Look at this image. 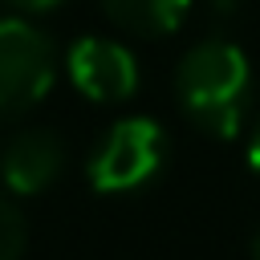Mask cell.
Segmentation results:
<instances>
[{"label":"cell","mask_w":260,"mask_h":260,"mask_svg":"<svg viewBox=\"0 0 260 260\" xmlns=\"http://www.w3.org/2000/svg\"><path fill=\"white\" fill-rule=\"evenodd\" d=\"M175 98L183 114L211 138H236L252 98V65L232 41H203L175 65Z\"/></svg>","instance_id":"6da1fadb"},{"label":"cell","mask_w":260,"mask_h":260,"mask_svg":"<svg viewBox=\"0 0 260 260\" xmlns=\"http://www.w3.org/2000/svg\"><path fill=\"white\" fill-rule=\"evenodd\" d=\"M167 158V134L154 118L114 122L89 154V183L102 195H122L154 179Z\"/></svg>","instance_id":"7a4b0ae2"},{"label":"cell","mask_w":260,"mask_h":260,"mask_svg":"<svg viewBox=\"0 0 260 260\" xmlns=\"http://www.w3.org/2000/svg\"><path fill=\"white\" fill-rule=\"evenodd\" d=\"M57 77V53L53 41L20 20V16H4L0 20V118H16L24 110H32Z\"/></svg>","instance_id":"3957f363"},{"label":"cell","mask_w":260,"mask_h":260,"mask_svg":"<svg viewBox=\"0 0 260 260\" xmlns=\"http://www.w3.org/2000/svg\"><path fill=\"white\" fill-rule=\"evenodd\" d=\"M69 81L77 93H85L89 102L114 106L126 102L138 89V61L122 41L110 37H77L69 57H65Z\"/></svg>","instance_id":"277c9868"},{"label":"cell","mask_w":260,"mask_h":260,"mask_svg":"<svg viewBox=\"0 0 260 260\" xmlns=\"http://www.w3.org/2000/svg\"><path fill=\"white\" fill-rule=\"evenodd\" d=\"M61 171H65V142L45 126L20 130L0 154V179L12 195H41L57 183Z\"/></svg>","instance_id":"5b68a950"},{"label":"cell","mask_w":260,"mask_h":260,"mask_svg":"<svg viewBox=\"0 0 260 260\" xmlns=\"http://www.w3.org/2000/svg\"><path fill=\"white\" fill-rule=\"evenodd\" d=\"M102 12L134 37H167L183 24L191 0H98Z\"/></svg>","instance_id":"8992f818"},{"label":"cell","mask_w":260,"mask_h":260,"mask_svg":"<svg viewBox=\"0 0 260 260\" xmlns=\"http://www.w3.org/2000/svg\"><path fill=\"white\" fill-rule=\"evenodd\" d=\"M28 244V223L16 203L0 199V260H20Z\"/></svg>","instance_id":"52a82bcc"},{"label":"cell","mask_w":260,"mask_h":260,"mask_svg":"<svg viewBox=\"0 0 260 260\" xmlns=\"http://www.w3.org/2000/svg\"><path fill=\"white\" fill-rule=\"evenodd\" d=\"M12 8H20V12H49V8H57L61 0H8Z\"/></svg>","instance_id":"ba28073f"},{"label":"cell","mask_w":260,"mask_h":260,"mask_svg":"<svg viewBox=\"0 0 260 260\" xmlns=\"http://www.w3.org/2000/svg\"><path fill=\"white\" fill-rule=\"evenodd\" d=\"M248 167L260 175V126H256V134H252V142H248Z\"/></svg>","instance_id":"9c48e42d"},{"label":"cell","mask_w":260,"mask_h":260,"mask_svg":"<svg viewBox=\"0 0 260 260\" xmlns=\"http://www.w3.org/2000/svg\"><path fill=\"white\" fill-rule=\"evenodd\" d=\"M248 252H252V260H260V232L252 236V244H248Z\"/></svg>","instance_id":"30bf717a"}]
</instances>
